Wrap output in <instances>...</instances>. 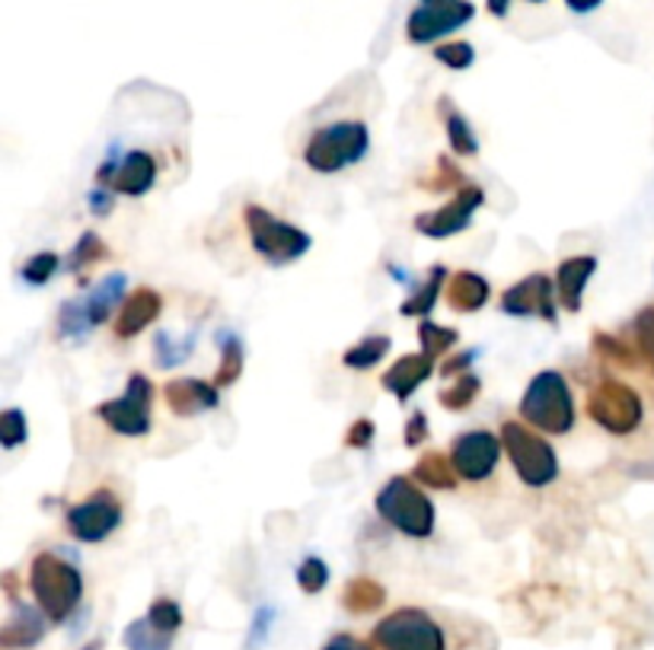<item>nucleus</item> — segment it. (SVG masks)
Wrapping results in <instances>:
<instances>
[{
    "mask_svg": "<svg viewBox=\"0 0 654 650\" xmlns=\"http://www.w3.org/2000/svg\"><path fill=\"white\" fill-rule=\"evenodd\" d=\"M323 650H374L370 645H364L362 638H355V635H335V638H329L326 648Z\"/></svg>",
    "mask_w": 654,
    "mask_h": 650,
    "instance_id": "45",
    "label": "nucleus"
},
{
    "mask_svg": "<svg viewBox=\"0 0 654 650\" xmlns=\"http://www.w3.org/2000/svg\"><path fill=\"white\" fill-rule=\"evenodd\" d=\"M370 440H374V421H367V418L355 421L345 433V446H352V450H367Z\"/></svg>",
    "mask_w": 654,
    "mask_h": 650,
    "instance_id": "42",
    "label": "nucleus"
},
{
    "mask_svg": "<svg viewBox=\"0 0 654 650\" xmlns=\"http://www.w3.org/2000/svg\"><path fill=\"white\" fill-rule=\"evenodd\" d=\"M157 176H160V163L150 150H128L125 156H110L96 179L103 182L110 191L115 195H128V198H141L147 195L153 185H157Z\"/></svg>",
    "mask_w": 654,
    "mask_h": 650,
    "instance_id": "12",
    "label": "nucleus"
},
{
    "mask_svg": "<svg viewBox=\"0 0 654 650\" xmlns=\"http://www.w3.org/2000/svg\"><path fill=\"white\" fill-rule=\"evenodd\" d=\"M418 341H422V355H428L435 361V358L447 355L460 341V332L444 328V325L432 323V320H422V325H418Z\"/></svg>",
    "mask_w": 654,
    "mask_h": 650,
    "instance_id": "29",
    "label": "nucleus"
},
{
    "mask_svg": "<svg viewBox=\"0 0 654 650\" xmlns=\"http://www.w3.org/2000/svg\"><path fill=\"white\" fill-rule=\"evenodd\" d=\"M93 328V320H90V310H87V300L83 303H65L61 306V316H58V335L61 338H73V341H80L87 332Z\"/></svg>",
    "mask_w": 654,
    "mask_h": 650,
    "instance_id": "33",
    "label": "nucleus"
},
{
    "mask_svg": "<svg viewBox=\"0 0 654 650\" xmlns=\"http://www.w3.org/2000/svg\"><path fill=\"white\" fill-rule=\"evenodd\" d=\"M587 415L607 433L626 437L639 431L645 418V405H642V396L619 376H600L587 393Z\"/></svg>",
    "mask_w": 654,
    "mask_h": 650,
    "instance_id": "9",
    "label": "nucleus"
},
{
    "mask_svg": "<svg viewBox=\"0 0 654 650\" xmlns=\"http://www.w3.org/2000/svg\"><path fill=\"white\" fill-rule=\"evenodd\" d=\"M530 3H543V0H530Z\"/></svg>",
    "mask_w": 654,
    "mask_h": 650,
    "instance_id": "49",
    "label": "nucleus"
},
{
    "mask_svg": "<svg viewBox=\"0 0 654 650\" xmlns=\"http://www.w3.org/2000/svg\"><path fill=\"white\" fill-rule=\"evenodd\" d=\"M520 421L555 437L575 428V398L562 370H543L530 380L520 398Z\"/></svg>",
    "mask_w": 654,
    "mask_h": 650,
    "instance_id": "5",
    "label": "nucleus"
},
{
    "mask_svg": "<svg viewBox=\"0 0 654 650\" xmlns=\"http://www.w3.org/2000/svg\"><path fill=\"white\" fill-rule=\"evenodd\" d=\"M502 453H505V443H502L498 433L485 431V428H475V431L454 437L447 456H450L454 472H457L460 481H467V485H482V481H489V478L498 472Z\"/></svg>",
    "mask_w": 654,
    "mask_h": 650,
    "instance_id": "11",
    "label": "nucleus"
},
{
    "mask_svg": "<svg viewBox=\"0 0 654 650\" xmlns=\"http://www.w3.org/2000/svg\"><path fill=\"white\" fill-rule=\"evenodd\" d=\"M160 310H163L160 290L138 288L135 293H128V300H125V306H122V313L115 320V338H135V335H141L147 325L157 323Z\"/></svg>",
    "mask_w": 654,
    "mask_h": 650,
    "instance_id": "17",
    "label": "nucleus"
},
{
    "mask_svg": "<svg viewBox=\"0 0 654 650\" xmlns=\"http://www.w3.org/2000/svg\"><path fill=\"white\" fill-rule=\"evenodd\" d=\"M90 208H93V214H110L112 211V195L110 191H93L90 195Z\"/></svg>",
    "mask_w": 654,
    "mask_h": 650,
    "instance_id": "46",
    "label": "nucleus"
},
{
    "mask_svg": "<svg viewBox=\"0 0 654 650\" xmlns=\"http://www.w3.org/2000/svg\"><path fill=\"white\" fill-rule=\"evenodd\" d=\"M26 415L20 411V408H7L3 415H0V443H3V450H16L20 443H26Z\"/></svg>",
    "mask_w": 654,
    "mask_h": 650,
    "instance_id": "36",
    "label": "nucleus"
},
{
    "mask_svg": "<svg viewBox=\"0 0 654 650\" xmlns=\"http://www.w3.org/2000/svg\"><path fill=\"white\" fill-rule=\"evenodd\" d=\"M475 16V7L470 0H447V3H422L418 10L409 13L405 36L415 45H428L435 38L447 36L460 26H467Z\"/></svg>",
    "mask_w": 654,
    "mask_h": 650,
    "instance_id": "13",
    "label": "nucleus"
},
{
    "mask_svg": "<svg viewBox=\"0 0 654 650\" xmlns=\"http://www.w3.org/2000/svg\"><path fill=\"white\" fill-rule=\"evenodd\" d=\"M425 437H428V418L425 411H415L405 425V446H422Z\"/></svg>",
    "mask_w": 654,
    "mask_h": 650,
    "instance_id": "43",
    "label": "nucleus"
},
{
    "mask_svg": "<svg viewBox=\"0 0 654 650\" xmlns=\"http://www.w3.org/2000/svg\"><path fill=\"white\" fill-rule=\"evenodd\" d=\"M594 351H597V355H600L607 363L619 367V370H639L635 348H632V345H626V341H619V338H613V335L597 332V335H594Z\"/></svg>",
    "mask_w": 654,
    "mask_h": 650,
    "instance_id": "30",
    "label": "nucleus"
},
{
    "mask_svg": "<svg viewBox=\"0 0 654 650\" xmlns=\"http://www.w3.org/2000/svg\"><path fill=\"white\" fill-rule=\"evenodd\" d=\"M383 600H387L383 587L370 578L348 580V587H345V593H342V606H345L348 613H374V610L383 606Z\"/></svg>",
    "mask_w": 654,
    "mask_h": 650,
    "instance_id": "24",
    "label": "nucleus"
},
{
    "mask_svg": "<svg viewBox=\"0 0 654 650\" xmlns=\"http://www.w3.org/2000/svg\"><path fill=\"white\" fill-rule=\"evenodd\" d=\"M440 112H444V118H447V138H450V147H454L457 153H463V156H475L479 138L473 135L470 121H467L460 112H450V103H447V100H440Z\"/></svg>",
    "mask_w": 654,
    "mask_h": 650,
    "instance_id": "28",
    "label": "nucleus"
},
{
    "mask_svg": "<svg viewBox=\"0 0 654 650\" xmlns=\"http://www.w3.org/2000/svg\"><path fill=\"white\" fill-rule=\"evenodd\" d=\"M30 590L38 610L51 622H65L83 600V578L77 565L65 561L55 552H38L30 565Z\"/></svg>",
    "mask_w": 654,
    "mask_h": 650,
    "instance_id": "3",
    "label": "nucleus"
},
{
    "mask_svg": "<svg viewBox=\"0 0 654 650\" xmlns=\"http://www.w3.org/2000/svg\"><path fill=\"white\" fill-rule=\"evenodd\" d=\"M106 243L96 236V233H83L80 240H77V246H73L71 258H68V268H71L73 275H80L83 268H90V265H96L100 258H106Z\"/></svg>",
    "mask_w": 654,
    "mask_h": 650,
    "instance_id": "34",
    "label": "nucleus"
},
{
    "mask_svg": "<svg viewBox=\"0 0 654 650\" xmlns=\"http://www.w3.org/2000/svg\"><path fill=\"white\" fill-rule=\"evenodd\" d=\"M125 645L131 650H170L173 648V635L160 631L150 625V618H141L135 625H128L125 631Z\"/></svg>",
    "mask_w": 654,
    "mask_h": 650,
    "instance_id": "31",
    "label": "nucleus"
},
{
    "mask_svg": "<svg viewBox=\"0 0 654 650\" xmlns=\"http://www.w3.org/2000/svg\"><path fill=\"white\" fill-rule=\"evenodd\" d=\"M377 513L409 539H428L435 533L437 513L432 498L418 488L412 475H393L377 491Z\"/></svg>",
    "mask_w": 654,
    "mask_h": 650,
    "instance_id": "6",
    "label": "nucleus"
},
{
    "mask_svg": "<svg viewBox=\"0 0 654 650\" xmlns=\"http://www.w3.org/2000/svg\"><path fill=\"white\" fill-rule=\"evenodd\" d=\"M370 150V128L362 115H339L320 121L307 144H303V163L307 170L320 173V176H332L342 170L358 166Z\"/></svg>",
    "mask_w": 654,
    "mask_h": 650,
    "instance_id": "2",
    "label": "nucleus"
},
{
    "mask_svg": "<svg viewBox=\"0 0 654 650\" xmlns=\"http://www.w3.org/2000/svg\"><path fill=\"white\" fill-rule=\"evenodd\" d=\"M412 478H415L418 485L437 488V491H450V488H457V481H460L447 453H425V456L418 460L415 472H412Z\"/></svg>",
    "mask_w": 654,
    "mask_h": 650,
    "instance_id": "22",
    "label": "nucleus"
},
{
    "mask_svg": "<svg viewBox=\"0 0 654 650\" xmlns=\"http://www.w3.org/2000/svg\"><path fill=\"white\" fill-rule=\"evenodd\" d=\"M163 396L173 415L180 418H195L202 411H211L220 405V393L215 383H205V380H195V376H180V380H170L163 386Z\"/></svg>",
    "mask_w": 654,
    "mask_h": 650,
    "instance_id": "16",
    "label": "nucleus"
},
{
    "mask_svg": "<svg viewBox=\"0 0 654 650\" xmlns=\"http://www.w3.org/2000/svg\"><path fill=\"white\" fill-rule=\"evenodd\" d=\"M125 520V498L115 485H100L87 498L68 507L65 513V530L68 536L87 545L106 542L122 526Z\"/></svg>",
    "mask_w": 654,
    "mask_h": 650,
    "instance_id": "8",
    "label": "nucleus"
},
{
    "mask_svg": "<svg viewBox=\"0 0 654 650\" xmlns=\"http://www.w3.org/2000/svg\"><path fill=\"white\" fill-rule=\"evenodd\" d=\"M390 335H370V338H364L358 345H352L345 355H342V363L348 367V370H370V367H377V363L387 358V351H390Z\"/></svg>",
    "mask_w": 654,
    "mask_h": 650,
    "instance_id": "26",
    "label": "nucleus"
},
{
    "mask_svg": "<svg viewBox=\"0 0 654 650\" xmlns=\"http://www.w3.org/2000/svg\"><path fill=\"white\" fill-rule=\"evenodd\" d=\"M632 348L639 358V370L654 376V306L639 310V316L632 320Z\"/></svg>",
    "mask_w": 654,
    "mask_h": 650,
    "instance_id": "25",
    "label": "nucleus"
},
{
    "mask_svg": "<svg viewBox=\"0 0 654 650\" xmlns=\"http://www.w3.org/2000/svg\"><path fill=\"white\" fill-rule=\"evenodd\" d=\"M42 631H45L42 615L33 606H16V613L7 622L0 641H3V648H33L42 638Z\"/></svg>",
    "mask_w": 654,
    "mask_h": 650,
    "instance_id": "21",
    "label": "nucleus"
},
{
    "mask_svg": "<svg viewBox=\"0 0 654 650\" xmlns=\"http://www.w3.org/2000/svg\"><path fill=\"white\" fill-rule=\"evenodd\" d=\"M58 265H61V258L55 253H38L33 255L26 265H23V278L30 281V285H45V281H51V275L58 271Z\"/></svg>",
    "mask_w": 654,
    "mask_h": 650,
    "instance_id": "39",
    "label": "nucleus"
},
{
    "mask_svg": "<svg viewBox=\"0 0 654 650\" xmlns=\"http://www.w3.org/2000/svg\"><path fill=\"white\" fill-rule=\"evenodd\" d=\"M444 275H447V268L444 265H435L432 271H428V281L422 285V288L415 290L405 303L400 306L402 316H428L432 313V306H435L437 293L444 288Z\"/></svg>",
    "mask_w": 654,
    "mask_h": 650,
    "instance_id": "27",
    "label": "nucleus"
},
{
    "mask_svg": "<svg viewBox=\"0 0 654 650\" xmlns=\"http://www.w3.org/2000/svg\"><path fill=\"white\" fill-rule=\"evenodd\" d=\"M329 580V568L320 561V558H307L303 565H300V571H297V583H300V590L303 593H320L323 587H326Z\"/></svg>",
    "mask_w": 654,
    "mask_h": 650,
    "instance_id": "40",
    "label": "nucleus"
},
{
    "mask_svg": "<svg viewBox=\"0 0 654 650\" xmlns=\"http://www.w3.org/2000/svg\"><path fill=\"white\" fill-rule=\"evenodd\" d=\"M240 373H243V348H240V341L230 335V341L223 345V355H220V367H218V373H215V386H218V390L233 386V383L240 380Z\"/></svg>",
    "mask_w": 654,
    "mask_h": 650,
    "instance_id": "35",
    "label": "nucleus"
},
{
    "mask_svg": "<svg viewBox=\"0 0 654 650\" xmlns=\"http://www.w3.org/2000/svg\"><path fill=\"white\" fill-rule=\"evenodd\" d=\"M475 361V348L473 351H467V355H454V358H447V361L440 363V376H457V373H470L467 367Z\"/></svg>",
    "mask_w": 654,
    "mask_h": 650,
    "instance_id": "44",
    "label": "nucleus"
},
{
    "mask_svg": "<svg viewBox=\"0 0 654 650\" xmlns=\"http://www.w3.org/2000/svg\"><path fill=\"white\" fill-rule=\"evenodd\" d=\"M502 443H505L510 466H514L517 478L524 485L546 488V485H552L559 478L555 450L527 421H505L502 425Z\"/></svg>",
    "mask_w": 654,
    "mask_h": 650,
    "instance_id": "7",
    "label": "nucleus"
},
{
    "mask_svg": "<svg viewBox=\"0 0 654 650\" xmlns=\"http://www.w3.org/2000/svg\"><path fill=\"white\" fill-rule=\"evenodd\" d=\"M147 618H150V625H153V628H160V631L173 635V631L182 625L180 603H176V600H167V596H163V600H153Z\"/></svg>",
    "mask_w": 654,
    "mask_h": 650,
    "instance_id": "38",
    "label": "nucleus"
},
{
    "mask_svg": "<svg viewBox=\"0 0 654 650\" xmlns=\"http://www.w3.org/2000/svg\"><path fill=\"white\" fill-rule=\"evenodd\" d=\"M485 201V191L479 185H463L460 191H454L450 205H444L440 211H425V214L415 217V230L428 240H447L454 233H463L473 214L482 208Z\"/></svg>",
    "mask_w": 654,
    "mask_h": 650,
    "instance_id": "14",
    "label": "nucleus"
},
{
    "mask_svg": "<svg viewBox=\"0 0 654 650\" xmlns=\"http://www.w3.org/2000/svg\"><path fill=\"white\" fill-rule=\"evenodd\" d=\"M479 390H482V383H479L475 373H460L457 383L440 393V405L447 411H467L475 402V396H479Z\"/></svg>",
    "mask_w": 654,
    "mask_h": 650,
    "instance_id": "32",
    "label": "nucleus"
},
{
    "mask_svg": "<svg viewBox=\"0 0 654 650\" xmlns=\"http://www.w3.org/2000/svg\"><path fill=\"white\" fill-rule=\"evenodd\" d=\"M594 271H597V258L594 255H575V258L559 262V268H555L559 306H565L569 313H578L582 310V293L587 288V281L594 278Z\"/></svg>",
    "mask_w": 654,
    "mask_h": 650,
    "instance_id": "18",
    "label": "nucleus"
},
{
    "mask_svg": "<svg viewBox=\"0 0 654 650\" xmlns=\"http://www.w3.org/2000/svg\"><path fill=\"white\" fill-rule=\"evenodd\" d=\"M435 58L450 71H467L475 61V51L470 42H444L435 48Z\"/></svg>",
    "mask_w": 654,
    "mask_h": 650,
    "instance_id": "37",
    "label": "nucleus"
},
{
    "mask_svg": "<svg viewBox=\"0 0 654 650\" xmlns=\"http://www.w3.org/2000/svg\"><path fill=\"white\" fill-rule=\"evenodd\" d=\"M432 373H435V361L428 355H405L380 376V383H383L387 393H393L400 402H405Z\"/></svg>",
    "mask_w": 654,
    "mask_h": 650,
    "instance_id": "19",
    "label": "nucleus"
},
{
    "mask_svg": "<svg viewBox=\"0 0 654 650\" xmlns=\"http://www.w3.org/2000/svg\"><path fill=\"white\" fill-rule=\"evenodd\" d=\"M555 303L559 297L552 293V281L546 275H530L502 293V310L508 316H540L546 323H555Z\"/></svg>",
    "mask_w": 654,
    "mask_h": 650,
    "instance_id": "15",
    "label": "nucleus"
},
{
    "mask_svg": "<svg viewBox=\"0 0 654 650\" xmlns=\"http://www.w3.org/2000/svg\"><path fill=\"white\" fill-rule=\"evenodd\" d=\"M150 405H153V383L147 380L145 373H131L125 393L96 405L93 415L118 437H145L153 428Z\"/></svg>",
    "mask_w": 654,
    "mask_h": 650,
    "instance_id": "10",
    "label": "nucleus"
},
{
    "mask_svg": "<svg viewBox=\"0 0 654 650\" xmlns=\"http://www.w3.org/2000/svg\"><path fill=\"white\" fill-rule=\"evenodd\" d=\"M572 13H594L604 0H565Z\"/></svg>",
    "mask_w": 654,
    "mask_h": 650,
    "instance_id": "47",
    "label": "nucleus"
},
{
    "mask_svg": "<svg viewBox=\"0 0 654 650\" xmlns=\"http://www.w3.org/2000/svg\"><path fill=\"white\" fill-rule=\"evenodd\" d=\"M508 7H510V0H489V10H492L495 16H505V13H508Z\"/></svg>",
    "mask_w": 654,
    "mask_h": 650,
    "instance_id": "48",
    "label": "nucleus"
},
{
    "mask_svg": "<svg viewBox=\"0 0 654 650\" xmlns=\"http://www.w3.org/2000/svg\"><path fill=\"white\" fill-rule=\"evenodd\" d=\"M492 288L482 275L475 271H457L447 285V306L454 313H475L489 303Z\"/></svg>",
    "mask_w": 654,
    "mask_h": 650,
    "instance_id": "20",
    "label": "nucleus"
},
{
    "mask_svg": "<svg viewBox=\"0 0 654 650\" xmlns=\"http://www.w3.org/2000/svg\"><path fill=\"white\" fill-rule=\"evenodd\" d=\"M437 173H440V176L425 185L428 191H450V188H454V191H460V188H463V173L454 166V160H450V156H440V160H437Z\"/></svg>",
    "mask_w": 654,
    "mask_h": 650,
    "instance_id": "41",
    "label": "nucleus"
},
{
    "mask_svg": "<svg viewBox=\"0 0 654 650\" xmlns=\"http://www.w3.org/2000/svg\"><path fill=\"white\" fill-rule=\"evenodd\" d=\"M125 290H128V281H125V275H110L100 288L90 293V300H87V310H90V320L93 325H103L112 316V310H115V303L118 300H128L125 297Z\"/></svg>",
    "mask_w": 654,
    "mask_h": 650,
    "instance_id": "23",
    "label": "nucleus"
},
{
    "mask_svg": "<svg viewBox=\"0 0 654 650\" xmlns=\"http://www.w3.org/2000/svg\"><path fill=\"white\" fill-rule=\"evenodd\" d=\"M370 641L374 650H495L489 625L432 606H400L383 615Z\"/></svg>",
    "mask_w": 654,
    "mask_h": 650,
    "instance_id": "1",
    "label": "nucleus"
},
{
    "mask_svg": "<svg viewBox=\"0 0 654 650\" xmlns=\"http://www.w3.org/2000/svg\"><path fill=\"white\" fill-rule=\"evenodd\" d=\"M243 227L250 236L253 253L268 265V268H285L294 265L297 258L310 253L313 240L310 233H303L300 227H294L288 220L275 217L262 205H246L243 208Z\"/></svg>",
    "mask_w": 654,
    "mask_h": 650,
    "instance_id": "4",
    "label": "nucleus"
}]
</instances>
